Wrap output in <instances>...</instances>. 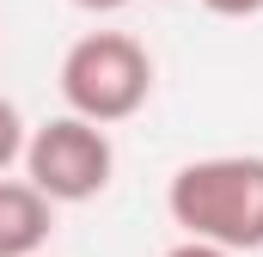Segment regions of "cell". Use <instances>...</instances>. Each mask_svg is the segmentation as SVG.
<instances>
[{
  "label": "cell",
  "instance_id": "6da1fadb",
  "mask_svg": "<svg viewBox=\"0 0 263 257\" xmlns=\"http://www.w3.org/2000/svg\"><path fill=\"white\" fill-rule=\"evenodd\" d=\"M172 221L220 251H257L263 245V153H214L172 178L165 190Z\"/></svg>",
  "mask_w": 263,
  "mask_h": 257
},
{
  "label": "cell",
  "instance_id": "7a4b0ae2",
  "mask_svg": "<svg viewBox=\"0 0 263 257\" xmlns=\"http://www.w3.org/2000/svg\"><path fill=\"white\" fill-rule=\"evenodd\" d=\"M62 98L67 117L86 123H129L153 98V56L129 31H92L62 56Z\"/></svg>",
  "mask_w": 263,
  "mask_h": 257
},
{
  "label": "cell",
  "instance_id": "3957f363",
  "mask_svg": "<svg viewBox=\"0 0 263 257\" xmlns=\"http://www.w3.org/2000/svg\"><path fill=\"white\" fill-rule=\"evenodd\" d=\"M110 172H117V147L86 117H49L43 128L25 135V184L43 190L55 208L104 196L110 190Z\"/></svg>",
  "mask_w": 263,
  "mask_h": 257
},
{
  "label": "cell",
  "instance_id": "277c9868",
  "mask_svg": "<svg viewBox=\"0 0 263 257\" xmlns=\"http://www.w3.org/2000/svg\"><path fill=\"white\" fill-rule=\"evenodd\" d=\"M55 233V202L25 178H0V257H43Z\"/></svg>",
  "mask_w": 263,
  "mask_h": 257
},
{
  "label": "cell",
  "instance_id": "5b68a950",
  "mask_svg": "<svg viewBox=\"0 0 263 257\" xmlns=\"http://www.w3.org/2000/svg\"><path fill=\"white\" fill-rule=\"evenodd\" d=\"M18 153H25V117H18L12 98H0V172H6Z\"/></svg>",
  "mask_w": 263,
  "mask_h": 257
},
{
  "label": "cell",
  "instance_id": "8992f818",
  "mask_svg": "<svg viewBox=\"0 0 263 257\" xmlns=\"http://www.w3.org/2000/svg\"><path fill=\"white\" fill-rule=\"evenodd\" d=\"M208 12H220V19H251V12H263V0H202Z\"/></svg>",
  "mask_w": 263,
  "mask_h": 257
},
{
  "label": "cell",
  "instance_id": "52a82bcc",
  "mask_svg": "<svg viewBox=\"0 0 263 257\" xmlns=\"http://www.w3.org/2000/svg\"><path fill=\"white\" fill-rule=\"evenodd\" d=\"M165 257H233V251H220V245H202V239H184V245H172Z\"/></svg>",
  "mask_w": 263,
  "mask_h": 257
},
{
  "label": "cell",
  "instance_id": "ba28073f",
  "mask_svg": "<svg viewBox=\"0 0 263 257\" xmlns=\"http://www.w3.org/2000/svg\"><path fill=\"white\" fill-rule=\"evenodd\" d=\"M73 6H80V12H123L129 0H73Z\"/></svg>",
  "mask_w": 263,
  "mask_h": 257
}]
</instances>
